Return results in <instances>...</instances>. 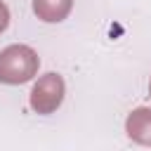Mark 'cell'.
Here are the masks:
<instances>
[{
    "mask_svg": "<svg viewBox=\"0 0 151 151\" xmlns=\"http://www.w3.org/2000/svg\"><path fill=\"white\" fill-rule=\"evenodd\" d=\"M40 57L28 45H7L0 52V83L24 85L38 76Z\"/></svg>",
    "mask_w": 151,
    "mask_h": 151,
    "instance_id": "obj_1",
    "label": "cell"
},
{
    "mask_svg": "<svg viewBox=\"0 0 151 151\" xmlns=\"http://www.w3.org/2000/svg\"><path fill=\"white\" fill-rule=\"evenodd\" d=\"M64 94H66V83L59 73L50 71L45 76H40L33 87H31V94H28V104L35 113L40 116H50L54 113L61 101H64Z\"/></svg>",
    "mask_w": 151,
    "mask_h": 151,
    "instance_id": "obj_2",
    "label": "cell"
},
{
    "mask_svg": "<svg viewBox=\"0 0 151 151\" xmlns=\"http://www.w3.org/2000/svg\"><path fill=\"white\" fill-rule=\"evenodd\" d=\"M125 132L130 142L139 146H151V109L149 106L132 109L125 118Z\"/></svg>",
    "mask_w": 151,
    "mask_h": 151,
    "instance_id": "obj_3",
    "label": "cell"
},
{
    "mask_svg": "<svg viewBox=\"0 0 151 151\" xmlns=\"http://www.w3.org/2000/svg\"><path fill=\"white\" fill-rule=\"evenodd\" d=\"M73 9V0H33V14L45 24L64 21Z\"/></svg>",
    "mask_w": 151,
    "mask_h": 151,
    "instance_id": "obj_4",
    "label": "cell"
},
{
    "mask_svg": "<svg viewBox=\"0 0 151 151\" xmlns=\"http://www.w3.org/2000/svg\"><path fill=\"white\" fill-rule=\"evenodd\" d=\"M7 26H9V9H7V5L0 0V33H5Z\"/></svg>",
    "mask_w": 151,
    "mask_h": 151,
    "instance_id": "obj_5",
    "label": "cell"
},
{
    "mask_svg": "<svg viewBox=\"0 0 151 151\" xmlns=\"http://www.w3.org/2000/svg\"><path fill=\"white\" fill-rule=\"evenodd\" d=\"M149 97H151V78H149Z\"/></svg>",
    "mask_w": 151,
    "mask_h": 151,
    "instance_id": "obj_6",
    "label": "cell"
}]
</instances>
